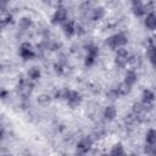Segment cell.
<instances>
[{
  "instance_id": "21",
  "label": "cell",
  "mask_w": 156,
  "mask_h": 156,
  "mask_svg": "<svg viewBox=\"0 0 156 156\" xmlns=\"http://www.w3.org/2000/svg\"><path fill=\"white\" fill-rule=\"evenodd\" d=\"M106 95H107V98L111 99V100H115V99H118V98H119V94H118V91H117V88L110 89Z\"/></svg>"
},
{
  "instance_id": "6",
  "label": "cell",
  "mask_w": 156,
  "mask_h": 156,
  "mask_svg": "<svg viewBox=\"0 0 156 156\" xmlns=\"http://www.w3.org/2000/svg\"><path fill=\"white\" fill-rule=\"evenodd\" d=\"M91 146H93L91 138L90 136H84L77 143V154L79 156H84L91 150Z\"/></svg>"
},
{
  "instance_id": "17",
  "label": "cell",
  "mask_w": 156,
  "mask_h": 156,
  "mask_svg": "<svg viewBox=\"0 0 156 156\" xmlns=\"http://www.w3.org/2000/svg\"><path fill=\"white\" fill-rule=\"evenodd\" d=\"M30 26H32V20L28 18V17H23V18H21L20 22H18V27H20L22 30H27V29H29Z\"/></svg>"
},
{
  "instance_id": "3",
  "label": "cell",
  "mask_w": 156,
  "mask_h": 156,
  "mask_svg": "<svg viewBox=\"0 0 156 156\" xmlns=\"http://www.w3.org/2000/svg\"><path fill=\"white\" fill-rule=\"evenodd\" d=\"M65 100L67 102V105L72 108H76L80 102H82V95L76 91V90H69L66 89V95H65Z\"/></svg>"
},
{
  "instance_id": "27",
  "label": "cell",
  "mask_w": 156,
  "mask_h": 156,
  "mask_svg": "<svg viewBox=\"0 0 156 156\" xmlns=\"http://www.w3.org/2000/svg\"><path fill=\"white\" fill-rule=\"evenodd\" d=\"M119 156H128V155H127L126 152H123V154H122V155H119Z\"/></svg>"
},
{
  "instance_id": "22",
  "label": "cell",
  "mask_w": 156,
  "mask_h": 156,
  "mask_svg": "<svg viewBox=\"0 0 156 156\" xmlns=\"http://www.w3.org/2000/svg\"><path fill=\"white\" fill-rule=\"evenodd\" d=\"M144 151H145V154H146V155H149V156H154V155H155V145L145 144Z\"/></svg>"
},
{
  "instance_id": "16",
  "label": "cell",
  "mask_w": 156,
  "mask_h": 156,
  "mask_svg": "<svg viewBox=\"0 0 156 156\" xmlns=\"http://www.w3.org/2000/svg\"><path fill=\"white\" fill-rule=\"evenodd\" d=\"M145 141H146V144H149V145H155L156 144V132H155V129H149L147 132H146V136H145Z\"/></svg>"
},
{
  "instance_id": "23",
  "label": "cell",
  "mask_w": 156,
  "mask_h": 156,
  "mask_svg": "<svg viewBox=\"0 0 156 156\" xmlns=\"http://www.w3.org/2000/svg\"><path fill=\"white\" fill-rule=\"evenodd\" d=\"M6 6H7V2H1L0 1V10L1 11H5L6 10Z\"/></svg>"
},
{
  "instance_id": "5",
  "label": "cell",
  "mask_w": 156,
  "mask_h": 156,
  "mask_svg": "<svg viewBox=\"0 0 156 156\" xmlns=\"http://www.w3.org/2000/svg\"><path fill=\"white\" fill-rule=\"evenodd\" d=\"M98 55H99V48L93 45V44H89L88 48H87V55H85V60H84V65L87 67H90L95 63L96 58H98Z\"/></svg>"
},
{
  "instance_id": "1",
  "label": "cell",
  "mask_w": 156,
  "mask_h": 156,
  "mask_svg": "<svg viewBox=\"0 0 156 156\" xmlns=\"http://www.w3.org/2000/svg\"><path fill=\"white\" fill-rule=\"evenodd\" d=\"M127 43H128V38L124 33H116V34L110 35L106 39V45L113 50H117L119 48H124V45Z\"/></svg>"
},
{
  "instance_id": "24",
  "label": "cell",
  "mask_w": 156,
  "mask_h": 156,
  "mask_svg": "<svg viewBox=\"0 0 156 156\" xmlns=\"http://www.w3.org/2000/svg\"><path fill=\"white\" fill-rule=\"evenodd\" d=\"M4 138V129L2 128H0V141H1V139Z\"/></svg>"
},
{
  "instance_id": "14",
  "label": "cell",
  "mask_w": 156,
  "mask_h": 156,
  "mask_svg": "<svg viewBox=\"0 0 156 156\" xmlns=\"http://www.w3.org/2000/svg\"><path fill=\"white\" fill-rule=\"evenodd\" d=\"M104 16H105V10H104V7L98 6V7H94V9L91 10V20H93V21H100Z\"/></svg>"
},
{
  "instance_id": "26",
  "label": "cell",
  "mask_w": 156,
  "mask_h": 156,
  "mask_svg": "<svg viewBox=\"0 0 156 156\" xmlns=\"http://www.w3.org/2000/svg\"><path fill=\"white\" fill-rule=\"evenodd\" d=\"M101 156H111V155H110V154H102Z\"/></svg>"
},
{
  "instance_id": "2",
  "label": "cell",
  "mask_w": 156,
  "mask_h": 156,
  "mask_svg": "<svg viewBox=\"0 0 156 156\" xmlns=\"http://www.w3.org/2000/svg\"><path fill=\"white\" fill-rule=\"evenodd\" d=\"M129 61H130V55H129V51H128L126 48H119V49L116 50V54H115V62H116L117 66L124 67Z\"/></svg>"
},
{
  "instance_id": "13",
  "label": "cell",
  "mask_w": 156,
  "mask_h": 156,
  "mask_svg": "<svg viewBox=\"0 0 156 156\" xmlns=\"http://www.w3.org/2000/svg\"><path fill=\"white\" fill-rule=\"evenodd\" d=\"M116 115H117V108L113 105H110V106H106L105 107V110H104V117H105V119L112 121V119H115Z\"/></svg>"
},
{
  "instance_id": "11",
  "label": "cell",
  "mask_w": 156,
  "mask_h": 156,
  "mask_svg": "<svg viewBox=\"0 0 156 156\" xmlns=\"http://www.w3.org/2000/svg\"><path fill=\"white\" fill-rule=\"evenodd\" d=\"M76 28H77V23L74 22V21H66L63 24H62V30H63V33H65V35H67V37H72V35H74L76 34Z\"/></svg>"
},
{
  "instance_id": "9",
  "label": "cell",
  "mask_w": 156,
  "mask_h": 156,
  "mask_svg": "<svg viewBox=\"0 0 156 156\" xmlns=\"http://www.w3.org/2000/svg\"><path fill=\"white\" fill-rule=\"evenodd\" d=\"M132 11H133L134 16H136V17H144L147 13L145 4L141 1H133L132 2Z\"/></svg>"
},
{
  "instance_id": "4",
  "label": "cell",
  "mask_w": 156,
  "mask_h": 156,
  "mask_svg": "<svg viewBox=\"0 0 156 156\" xmlns=\"http://www.w3.org/2000/svg\"><path fill=\"white\" fill-rule=\"evenodd\" d=\"M67 17H68L67 9L65 6H58L55 10V12L52 13L51 22H52V24H63L67 21Z\"/></svg>"
},
{
  "instance_id": "19",
  "label": "cell",
  "mask_w": 156,
  "mask_h": 156,
  "mask_svg": "<svg viewBox=\"0 0 156 156\" xmlns=\"http://www.w3.org/2000/svg\"><path fill=\"white\" fill-rule=\"evenodd\" d=\"M130 87H128V85H126L124 83H122V84H119L118 87H117V91H118V94H119V96H123V95H127L129 91H130Z\"/></svg>"
},
{
  "instance_id": "8",
  "label": "cell",
  "mask_w": 156,
  "mask_h": 156,
  "mask_svg": "<svg viewBox=\"0 0 156 156\" xmlns=\"http://www.w3.org/2000/svg\"><path fill=\"white\" fill-rule=\"evenodd\" d=\"M155 101V93L151 89H145L141 95V104L145 107H151Z\"/></svg>"
},
{
  "instance_id": "7",
  "label": "cell",
  "mask_w": 156,
  "mask_h": 156,
  "mask_svg": "<svg viewBox=\"0 0 156 156\" xmlns=\"http://www.w3.org/2000/svg\"><path fill=\"white\" fill-rule=\"evenodd\" d=\"M18 54H20V56H21L23 60H32V58H34V56H35V51H34L32 44H30V43H27V41H24V43H22V44L20 45Z\"/></svg>"
},
{
  "instance_id": "10",
  "label": "cell",
  "mask_w": 156,
  "mask_h": 156,
  "mask_svg": "<svg viewBox=\"0 0 156 156\" xmlns=\"http://www.w3.org/2000/svg\"><path fill=\"white\" fill-rule=\"evenodd\" d=\"M144 17H145L144 18V26L149 30H154L156 28V13L154 11H151V12H147Z\"/></svg>"
},
{
  "instance_id": "15",
  "label": "cell",
  "mask_w": 156,
  "mask_h": 156,
  "mask_svg": "<svg viewBox=\"0 0 156 156\" xmlns=\"http://www.w3.org/2000/svg\"><path fill=\"white\" fill-rule=\"evenodd\" d=\"M40 76H41V71H40V68H38V67H32V68L28 71V78H29L30 82L38 80V79L40 78Z\"/></svg>"
},
{
  "instance_id": "20",
  "label": "cell",
  "mask_w": 156,
  "mask_h": 156,
  "mask_svg": "<svg viewBox=\"0 0 156 156\" xmlns=\"http://www.w3.org/2000/svg\"><path fill=\"white\" fill-rule=\"evenodd\" d=\"M50 101H51V98H50L48 94H41V95L38 96V104H40V105H43V106L49 105Z\"/></svg>"
},
{
  "instance_id": "25",
  "label": "cell",
  "mask_w": 156,
  "mask_h": 156,
  "mask_svg": "<svg viewBox=\"0 0 156 156\" xmlns=\"http://www.w3.org/2000/svg\"><path fill=\"white\" fill-rule=\"evenodd\" d=\"M1 156H12L11 154H4V155H1Z\"/></svg>"
},
{
  "instance_id": "12",
  "label": "cell",
  "mask_w": 156,
  "mask_h": 156,
  "mask_svg": "<svg viewBox=\"0 0 156 156\" xmlns=\"http://www.w3.org/2000/svg\"><path fill=\"white\" fill-rule=\"evenodd\" d=\"M136 80H138V74H136V72H135L134 69H128L127 73H126V76H124L123 83H124L126 85H128V87L132 88V87L136 83Z\"/></svg>"
},
{
  "instance_id": "18",
  "label": "cell",
  "mask_w": 156,
  "mask_h": 156,
  "mask_svg": "<svg viewBox=\"0 0 156 156\" xmlns=\"http://www.w3.org/2000/svg\"><path fill=\"white\" fill-rule=\"evenodd\" d=\"M123 152H124V149H123L122 144L118 143V144H115V145L112 146L110 155H111V156H119V155H122Z\"/></svg>"
}]
</instances>
